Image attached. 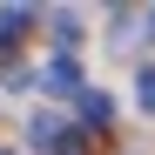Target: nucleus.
Masks as SVG:
<instances>
[{
    "instance_id": "f257e3e1",
    "label": "nucleus",
    "mask_w": 155,
    "mask_h": 155,
    "mask_svg": "<svg viewBox=\"0 0 155 155\" xmlns=\"http://www.w3.org/2000/svg\"><path fill=\"white\" fill-rule=\"evenodd\" d=\"M41 88H54V94H88L81 88V68H74V54H54L41 68Z\"/></svg>"
},
{
    "instance_id": "f03ea898",
    "label": "nucleus",
    "mask_w": 155,
    "mask_h": 155,
    "mask_svg": "<svg viewBox=\"0 0 155 155\" xmlns=\"http://www.w3.org/2000/svg\"><path fill=\"white\" fill-rule=\"evenodd\" d=\"M27 27H34V14H27V7H0V54L27 41Z\"/></svg>"
},
{
    "instance_id": "7ed1b4c3",
    "label": "nucleus",
    "mask_w": 155,
    "mask_h": 155,
    "mask_svg": "<svg viewBox=\"0 0 155 155\" xmlns=\"http://www.w3.org/2000/svg\"><path fill=\"white\" fill-rule=\"evenodd\" d=\"M27 135H34V148H47V155H54V148H61V135H68V121H54V115H34V121H27Z\"/></svg>"
},
{
    "instance_id": "20e7f679",
    "label": "nucleus",
    "mask_w": 155,
    "mask_h": 155,
    "mask_svg": "<svg viewBox=\"0 0 155 155\" xmlns=\"http://www.w3.org/2000/svg\"><path fill=\"white\" fill-rule=\"evenodd\" d=\"M81 121H88V128H108V121H115V101L101 94V88H88V94H81Z\"/></svg>"
},
{
    "instance_id": "39448f33",
    "label": "nucleus",
    "mask_w": 155,
    "mask_h": 155,
    "mask_svg": "<svg viewBox=\"0 0 155 155\" xmlns=\"http://www.w3.org/2000/svg\"><path fill=\"white\" fill-rule=\"evenodd\" d=\"M47 27H54V41H61V47H74V41H81V20H74V14H54Z\"/></svg>"
},
{
    "instance_id": "423d86ee",
    "label": "nucleus",
    "mask_w": 155,
    "mask_h": 155,
    "mask_svg": "<svg viewBox=\"0 0 155 155\" xmlns=\"http://www.w3.org/2000/svg\"><path fill=\"white\" fill-rule=\"evenodd\" d=\"M135 101L155 115V68H142V74H135Z\"/></svg>"
},
{
    "instance_id": "0eeeda50",
    "label": "nucleus",
    "mask_w": 155,
    "mask_h": 155,
    "mask_svg": "<svg viewBox=\"0 0 155 155\" xmlns=\"http://www.w3.org/2000/svg\"><path fill=\"white\" fill-rule=\"evenodd\" d=\"M54 155H88V135H81V128H68V135H61V148Z\"/></svg>"
},
{
    "instance_id": "6e6552de",
    "label": "nucleus",
    "mask_w": 155,
    "mask_h": 155,
    "mask_svg": "<svg viewBox=\"0 0 155 155\" xmlns=\"http://www.w3.org/2000/svg\"><path fill=\"white\" fill-rule=\"evenodd\" d=\"M148 34H155V14H148Z\"/></svg>"
}]
</instances>
